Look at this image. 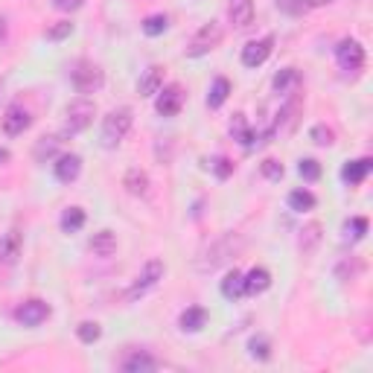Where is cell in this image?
I'll return each instance as SVG.
<instances>
[{
	"label": "cell",
	"instance_id": "9a60e30c",
	"mask_svg": "<svg viewBox=\"0 0 373 373\" xmlns=\"http://www.w3.org/2000/svg\"><path fill=\"white\" fill-rule=\"evenodd\" d=\"M268 286H271V271L263 268V265H257V268L248 271V275H242V289H245V294H251V297L268 292Z\"/></svg>",
	"mask_w": 373,
	"mask_h": 373
},
{
	"label": "cell",
	"instance_id": "1f68e13d",
	"mask_svg": "<svg viewBox=\"0 0 373 373\" xmlns=\"http://www.w3.org/2000/svg\"><path fill=\"white\" fill-rule=\"evenodd\" d=\"M76 335H79L82 344H93V341L103 338V327H99L96 321H82V324L76 327Z\"/></svg>",
	"mask_w": 373,
	"mask_h": 373
},
{
	"label": "cell",
	"instance_id": "60d3db41",
	"mask_svg": "<svg viewBox=\"0 0 373 373\" xmlns=\"http://www.w3.org/2000/svg\"><path fill=\"white\" fill-rule=\"evenodd\" d=\"M330 4H335V0H306V6H330Z\"/></svg>",
	"mask_w": 373,
	"mask_h": 373
},
{
	"label": "cell",
	"instance_id": "ee69618b",
	"mask_svg": "<svg viewBox=\"0 0 373 373\" xmlns=\"http://www.w3.org/2000/svg\"><path fill=\"white\" fill-rule=\"evenodd\" d=\"M0 96H4V79H0Z\"/></svg>",
	"mask_w": 373,
	"mask_h": 373
},
{
	"label": "cell",
	"instance_id": "5b68a950",
	"mask_svg": "<svg viewBox=\"0 0 373 373\" xmlns=\"http://www.w3.org/2000/svg\"><path fill=\"white\" fill-rule=\"evenodd\" d=\"M222 38H225V30H222V23L219 21H207L202 30H198L190 41V47L184 50V56L187 59H198V56H207L210 50H216L222 44Z\"/></svg>",
	"mask_w": 373,
	"mask_h": 373
},
{
	"label": "cell",
	"instance_id": "3957f363",
	"mask_svg": "<svg viewBox=\"0 0 373 373\" xmlns=\"http://www.w3.org/2000/svg\"><path fill=\"white\" fill-rule=\"evenodd\" d=\"M132 122H134V114L132 108H114L108 111V117L103 120V146L105 149H117L126 134L132 132Z\"/></svg>",
	"mask_w": 373,
	"mask_h": 373
},
{
	"label": "cell",
	"instance_id": "ffe728a7",
	"mask_svg": "<svg viewBox=\"0 0 373 373\" xmlns=\"http://www.w3.org/2000/svg\"><path fill=\"white\" fill-rule=\"evenodd\" d=\"M122 187H126V193L129 195H137V198H143L146 193H149V176L140 169V166H132L126 176H122Z\"/></svg>",
	"mask_w": 373,
	"mask_h": 373
},
{
	"label": "cell",
	"instance_id": "9c48e42d",
	"mask_svg": "<svg viewBox=\"0 0 373 373\" xmlns=\"http://www.w3.org/2000/svg\"><path fill=\"white\" fill-rule=\"evenodd\" d=\"M50 312H53V309H50V304L33 297V301H23L15 309V321H18V324H23V327H38V324H44V321L50 318Z\"/></svg>",
	"mask_w": 373,
	"mask_h": 373
},
{
	"label": "cell",
	"instance_id": "ba28073f",
	"mask_svg": "<svg viewBox=\"0 0 373 373\" xmlns=\"http://www.w3.org/2000/svg\"><path fill=\"white\" fill-rule=\"evenodd\" d=\"M158 367H161V362L149 350H140V347H129L126 356L120 359V370H126V373H152Z\"/></svg>",
	"mask_w": 373,
	"mask_h": 373
},
{
	"label": "cell",
	"instance_id": "f546056e",
	"mask_svg": "<svg viewBox=\"0 0 373 373\" xmlns=\"http://www.w3.org/2000/svg\"><path fill=\"white\" fill-rule=\"evenodd\" d=\"M140 30H143L149 38L163 35V33L169 30V18H166V15H149V18L140 23Z\"/></svg>",
	"mask_w": 373,
	"mask_h": 373
},
{
	"label": "cell",
	"instance_id": "8d00e7d4",
	"mask_svg": "<svg viewBox=\"0 0 373 373\" xmlns=\"http://www.w3.org/2000/svg\"><path fill=\"white\" fill-rule=\"evenodd\" d=\"M70 33H73V23L70 21H59V23H53V27L47 30V41H53V44L56 41H64Z\"/></svg>",
	"mask_w": 373,
	"mask_h": 373
},
{
	"label": "cell",
	"instance_id": "4fadbf2b",
	"mask_svg": "<svg viewBox=\"0 0 373 373\" xmlns=\"http://www.w3.org/2000/svg\"><path fill=\"white\" fill-rule=\"evenodd\" d=\"M21 257V234L18 228H9L0 234V265H15Z\"/></svg>",
	"mask_w": 373,
	"mask_h": 373
},
{
	"label": "cell",
	"instance_id": "83f0119b",
	"mask_svg": "<svg viewBox=\"0 0 373 373\" xmlns=\"http://www.w3.org/2000/svg\"><path fill=\"white\" fill-rule=\"evenodd\" d=\"M222 294L228 297V301H236V297H242L245 294V289H242V275L234 268V271H228L225 275V280H222Z\"/></svg>",
	"mask_w": 373,
	"mask_h": 373
},
{
	"label": "cell",
	"instance_id": "f1b7e54d",
	"mask_svg": "<svg viewBox=\"0 0 373 373\" xmlns=\"http://www.w3.org/2000/svg\"><path fill=\"white\" fill-rule=\"evenodd\" d=\"M297 82H301V73H297L294 67H283L275 76V91L277 93H289L292 88H297Z\"/></svg>",
	"mask_w": 373,
	"mask_h": 373
},
{
	"label": "cell",
	"instance_id": "8fae6325",
	"mask_svg": "<svg viewBox=\"0 0 373 373\" xmlns=\"http://www.w3.org/2000/svg\"><path fill=\"white\" fill-rule=\"evenodd\" d=\"M181 105H184V88H181V85L172 82V85H166V88L158 91L155 108H158L161 117H176V114L181 111Z\"/></svg>",
	"mask_w": 373,
	"mask_h": 373
},
{
	"label": "cell",
	"instance_id": "d4e9b609",
	"mask_svg": "<svg viewBox=\"0 0 373 373\" xmlns=\"http://www.w3.org/2000/svg\"><path fill=\"white\" fill-rule=\"evenodd\" d=\"M59 137H41L38 143H35V149H33V158L38 161V163H47V161H53L56 155H59Z\"/></svg>",
	"mask_w": 373,
	"mask_h": 373
},
{
	"label": "cell",
	"instance_id": "d590c367",
	"mask_svg": "<svg viewBox=\"0 0 373 373\" xmlns=\"http://www.w3.org/2000/svg\"><path fill=\"white\" fill-rule=\"evenodd\" d=\"M275 6H277L283 15H292V18H297V15H304V9H306V0H275Z\"/></svg>",
	"mask_w": 373,
	"mask_h": 373
},
{
	"label": "cell",
	"instance_id": "ac0fdd59",
	"mask_svg": "<svg viewBox=\"0 0 373 373\" xmlns=\"http://www.w3.org/2000/svg\"><path fill=\"white\" fill-rule=\"evenodd\" d=\"M370 169H373V161H370V158H359V161L344 163V169H341V178H344V184L356 187V184H362V181L367 178V172H370Z\"/></svg>",
	"mask_w": 373,
	"mask_h": 373
},
{
	"label": "cell",
	"instance_id": "7402d4cb",
	"mask_svg": "<svg viewBox=\"0 0 373 373\" xmlns=\"http://www.w3.org/2000/svg\"><path fill=\"white\" fill-rule=\"evenodd\" d=\"M228 96H231V82L225 76H216L207 93V108H222L228 103Z\"/></svg>",
	"mask_w": 373,
	"mask_h": 373
},
{
	"label": "cell",
	"instance_id": "e575fe53",
	"mask_svg": "<svg viewBox=\"0 0 373 373\" xmlns=\"http://www.w3.org/2000/svg\"><path fill=\"white\" fill-rule=\"evenodd\" d=\"M309 137H312L318 146H333V143H335V134H333V129H327L324 122H318V126H312Z\"/></svg>",
	"mask_w": 373,
	"mask_h": 373
},
{
	"label": "cell",
	"instance_id": "ab89813d",
	"mask_svg": "<svg viewBox=\"0 0 373 373\" xmlns=\"http://www.w3.org/2000/svg\"><path fill=\"white\" fill-rule=\"evenodd\" d=\"M82 4L85 0H53V6L62 12H76V9H82Z\"/></svg>",
	"mask_w": 373,
	"mask_h": 373
},
{
	"label": "cell",
	"instance_id": "277c9868",
	"mask_svg": "<svg viewBox=\"0 0 373 373\" xmlns=\"http://www.w3.org/2000/svg\"><path fill=\"white\" fill-rule=\"evenodd\" d=\"M70 85L76 88L79 93H96V91H103V85H105V73H103L99 64L82 59V62H76L70 67Z\"/></svg>",
	"mask_w": 373,
	"mask_h": 373
},
{
	"label": "cell",
	"instance_id": "484cf974",
	"mask_svg": "<svg viewBox=\"0 0 373 373\" xmlns=\"http://www.w3.org/2000/svg\"><path fill=\"white\" fill-rule=\"evenodd\" d=\"M85 210L82 207H67L64 213H62V231L64 234H76V231H82L85 228Z\"/></svg>",
	"mask_w": 373,
	"mask_h": 373
},
{
	"label": "cell",
	"instance_id": "7a4b0ae2",
	"mask_svg": "<svg viewBox=\"0 0 373 373\" xmlns=\"http://www.w3.org/2000/svg\"><path fill=\"white\" fill-rule=\"evenodd\" d=\"M239 248H242V239H239L236 234L222 236V239H216V242L207 248V251L202 254V260H195V268L205 271V275H207V271H216L219 265H225V263L239 251Z\"/></svg>",
	"mask_w": 373,
	"mask_h": 373
},
{
	"label": "cell",
	"instance_id": "7bdbcfd3",
	"mask_svg": "<svg viewBox=\"0 0 373 373\" xmlns=\"http://www.w3.org/2000/svg\"><path fill=\"white\" fill-rule=\"evenodd\" d=\"M9 161V152H6V149H0V163H6Z\"/></svg>",
	"mask_w": 373,
	"mask_h": 373
},
{
	"label": "cell",
	"instance_id": "d6986e66",
	"mask_svg": "<svg viewBox=\"0 0 373 373\" xmlns=\"http://www.w3.org/2000/svg\"><path fill=\"white\" fill-rule=\"evenodd\" d=\"M161 88H163V67L152 64V67H149V70L143 73V76H140V82H137V93H140V96H155Z\"/></svg>",
	"mask_w": 373,
	"mask_h": 373
},
{
	"label": "cell",
	"instance_id": "5bb4252c",
	"mask_svg": "<svg viewBox=\"0 0 373 373\" xmlns=\"http://www.w3.org/2000/svg\"><path fill=\"white\" fill-rule=\"evenodd\" d=\"M53 169H56V178L62 184H73L79 178V172H82V158L79 155H59Z\"/></svg>",
	"mask_w": 373,
	"mask_h": 373
},
{
	"label": "cell",
	"instance_id": "7c38bea8",
	"mask_svg": "<svg viewBox=\"0 0 373 373\" xmlns=\"http://www.w3.org/2000/svg\"><path fill=\"white\" fill-rule=\"evenodd\" d=\"M30 122H33V117H30L27 108H23V105H9L6 117H4V132L9 137H18V134H23L30 129Z\"/></svg>",
	"mask_w": 373,
	"mask_h": 373
},
{
	"label": "cell",
	"instance_id": "52a82bcc",
	"mask_svg": "<svg viewBox=\"0 0 373 373\" xmlns=\"http://www.w3.org/2000/svg\"><path fill=\"white\" fill-rule=\"evenodd\" d=\"M335 59H338V67L347 70V73H359L365 67V47L356 41V38H344L338 41L335 47Z\"/></svg>",
	"mask_w": 373,
	"mask_h": 373
},
{
	"label": "cell",
	"instance_id": "44dd1931",
	"mask_svg": "<svg viewBox=\"0 0 373 373\" xmlns=\"http://www.w3.org/2000/svg\"><path fill=\"white\" fill-rule=\"evenodd\" d=\"M178 324H181L184 333H198L207 324V309L205 306H187L181 312V318H178Z\"/></svg>",
	"mask_w": 373,
	"mask_h": 373
},
{
	"label": "cell",
	"instance_id": "d6a6232c",
	"mask_svg": "<svg viewBox=\"0 0 373 373\" xmlns=\"http://www.w3.org/2000/svg\"><path fill=\"white\" fill-rule=\"evenodd\" d=\"M260 172L268 178V181H280L283 176H286V169H283V163L280 161H275V158H265L263 163H260Z\"/></svg>",
	"mask_w": 373,
	"mask_h": 373
},
{
	"label": "cell",
	"instance_id": "6da1fadb",
	"mask_svg": "<svg viewBox=\"0 0 373 373\" xmlns=\"http://www.w3.org/2000/svg\"><path fill=\"white\" fill-rule=\"evenodd\" d=\"M96 117V103H91L88 96L73 99L64 111V126H62V137H76L82 134Z\"/></svg>",
	"mask_w": 373,
	"mask_h": 373
},
{
	"label": "cell",
	"instance_id": "30bf717a",
	"mask_svg": "<svg viewBox=\"0 0 373 373\" xmlns=\"http://www.w3.org/2000/svg\"><path fill=\"white\" fill-rule=\"evenodd\" d=\"M271 50H275V35L248 41V44L242 47V64H245V67H260V64H265V59L271 56Z\"/></svg>",
	"mask_w": 373,
	"mask_h": 373
},
{
	"label": "cell",
	"instance_id": "8992f818",
	"mask_svg": "<svg viewBox=\"0 0 373 373\" xmlns=\"http://www.w3.org/2000/svg\"><path fill=\"white\" fill-rule=\"evenodd\" d=\"M163 275H166V265H163V260H149L143 268H140V275L134 277V283H132V289L126 292V297L129 301H137V297H143L146 292H152L161 280H163Z\"/></svg>",
	"mask_w": 373,
	"mask_h": 373
},
{
	"label": "cell",
	"instance_id": "4dcf8cb0",
	"mask_svg": "<svg viewBox=\"0 0 373 373\" xmlns=\"http://www.w3.org/2000/svg\"><path fill=\"white\" fill-rule=\"evenodd\" d=\"M367 234V219L365 216H353L350 222H344V239L347 242H359Z\"/></svg>",
	"mask_w": 373,
	"mask_h": 373
},
{
	"label": "cell",
	"instance_id": "74e56055",
	"mask_svg": "<svg viewBox=\"0 0 373 373\" xmlns=\"http://www.w3.org/2000/svg\"><path fill=\"white\" fill-rule=\"evenodd\" d=\"M210 169L216 172V178H222V181H225V178H231L234 163H231L228 158H213V161H210Z\"/></svg>",
	"mask_w": 373,
	"mask_h": 373
},
{
	"label": "cell",
	"instance_id": "cb8c5ba5",
	"mask_svg": "<svg viewBox=\"0 0 373 373\" xmlns=\"http://www.w3.org/2000/svg\"><path fill=\"white\" fill-rule=\"evenodd\" d=\"M231 137H234V140H239L245 149H251V146H254V129L248 126L245 114H236V117L231 120Z\"/></svg>",
	"mask_w": 373,
	"mask_h": 373
},
{
	"label": "cell",
	"instance_id": "2e32d148",
	"mask_svg": "<svg viewBox=\"0 0 373 373\" xmlns=\"http://www.w3.org/2000/svg\"><path fill=\"white\" fill-rule=\"evenodd\" d=\"M228 15L236 30H248L254 23V0H231Z\"/></svg>",
	"mask_w": 373,
	"mask_h": 373
},
{
	"label": "cell",
	"instance_id": "e0dca14e",
	"mask_svg": "<svg viewBox=\"0 0 373 373\" xmlns=\"http://www.w3.org/2000/svg\"><path fill=\"white\" fill-rule=\"evenodd\" d=\"M88 251H91L93 257H103V260L114 257V254H117V236H114L111 231H99V234H93L91 242H88Z\"/></svg>",
	"mask_w": 373,
	"mask_h": 373
},
{
	"label": "cell",
	"instance_id": "603a6c76",
	"mask_svg": "<svg viewBox=\"0 0 373 373\" xmlns=\"http://www.w3.org/2000/svg\"><path fill=\"white\" fill-rule=\"evenodd\" d=\"M321 231H324V228H321L318 225V222H309V225L301 231V239H297V248H301V251L309 257V254H315V248L321 245Z\"/></svg>",
	"mask_w": 373,
	"mask_h": 373
},
{
	"label": "cell",
	"instance_id": "4316f807",
	"mask_svg": "<svg viewBox=\"0 0 373 373\" xmlns=\"http://www.w3.org/2000/svg\"><path fill=\"white\" fill-rule=\"evenodd\" d=\"M318 202H315V195L309 193V190H292L289 193V210H294V213H306V210H312Z\"/></svg>",
	"mask_w": 373,
	"mask_h": 373
},
{
	"label": "cell",
	"instance_id": "f35d334b",
	"mask_svg": "<svg viewBox=\"0 0 373 373\" xmlns=\"http://www.w3.org/2000/svg\"><path fill=\"white\" fill-rule=\"evenodd\" d=\"M248 347H251V356L254 359H260V362H265L271 353H268V341L265 338H251V344H248Z\"/></svg>",
	"mask_w": 373,
	"mask_h": 373
},
{
	"label": "cell",
	"instance_id": "836d02e7",
	"mask_svg": "<svg viewBox=\"0 0 373 373\" xmlns=\"http://www.w3.org/2000/svg\"><path fill=\"white\" fill-rule=\"evenodd\" d=\"M297 172H301L304 181H318L321 178V163L315 158H304L301 166H297Z\"/></svg>",
	"mask_w": 373,
	"mask_h": 373
},
{
	"label": "cell",
	"instance_id": "b9f144b4",
	"mask_svg": "<svg viewBox=\"0 0 373 373\" xmlns=\"http://www.w3.org/2000/svg\"><path fill=\"white\" fill-rule=\"evenodd\" d=\"M6 33H9V27H6V18H4V15H0V41H4V38H6Z\"/></svg>",
	"mask_w": 373,
	"mask_h": 373
}]
</instances>
